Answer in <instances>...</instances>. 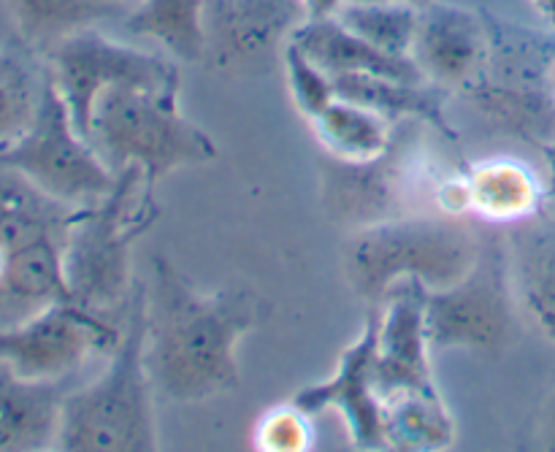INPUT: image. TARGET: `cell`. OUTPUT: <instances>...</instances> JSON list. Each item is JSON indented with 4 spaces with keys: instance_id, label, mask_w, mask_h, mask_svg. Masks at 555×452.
Wrapping results in <instances>:
<instances>
[{
    "instance_id": "6da1fadb",
    "label": "cell",
    "mask_w": 555,
    "mask_h": 452,
    "mask_svg": "<svg viewBox=\"0 0 555 452\" xmlns=\"http://www.w3.org/2000/svg\"><path fill=\"white\" fill-rule=\"evenodd\" d=\"M269 318L249 285L198 293L163 255L146 282V369L152 385L179 404H201L238 385L236 347Z\"/></svg>"
},
{
    "instance_id": "7a4b0ae2",
    "label": "cell",
    "mask_w": 555,
    "mask_h": 452,
    "mask_svg": "<svg viewBox=\"0 0 555 452\" xmlns=\"http://www.w3.org/2000/svg\"><path fill=\"white\" fill-rule=\"evenodd\" d=\"M146 282H135L122 339L92 385L70 390L63 404L57 448L65 452H155L152 377L146 369Z\"/></svg>"
},
{
    "instance_id": "3957f363",
    "label": "cell",
    "mask_w": 555,
    "mask_h": 452,
    "mask_svg": "<svg viewBox=\"0 0 555 452\" xmlns=\"http://www.w3.org/2000/svg\"><path fill=\"white\" fill-rule=\"evenodd\" d=\"M480 247L482 236L455 215L390 217L358 228L345 249V274L369 307H379L396 282L417 280L428 290L455 285Z\"/></svg>"
},
{
    "instance_id": "277c9868",
    "label": "cell",
    "mask_w": 555,
    "mask_h": 452,
    "mask_svg": "<svg viewBox=\"0 0 555 452\" xmlns=\"http://www.w3.org/2000/svg\"><path fill=\"white\" fill-rule=\"evenodd\" d=\"M87 141L114 173L139 166L150 190L168 171L217 157L209 133L179 112V87H108L92 108Z\"/></svg>"
},
{
    "instance_id": "5b68a950",
    "label": "cell",
    "mask_w": 555,
    "mask_h": 452,
    "mask_svg": "<svg viewBox=\"0 0 555 452\" xmlns=\"http://www.w3.org/2000/svg\"><path fill=\"white\" fill-rule=\"evenodd\" d=\"M139 184H144L141 168H122L112 193L85 206L65 236L63 271L70 301L112 320L128 312L135 290L130 249L152 225V211L146 209L150 195L144 201L133 198Z\"/></svg>"
},
{
    "instance_id": "8992f818",
    "label": "cell",
    "mask_w": 555,
    "mask_h": 452,
    "mask_svg": "<svg viewBox=\"0 0 555 452\" xmlns=\"http://www.w3.org/2000/svg\"><path fill=\"white\" fill-rule=\"evenodd\" d=\"M0 168L25 173L43 193L70 206L98 204L117 184V173L76 130L49 70L43 76L41 103L33 125L16 141L0 144Z\"/></svg>"
},
{
    "instance_id": "52a82bcc",
    "label": "cell",
    "mask_w": 555,
    "mask_h": 452,
    "mask_svg": "<svg viewBox=\"0 0 555 452\" xmlns=\"http://www.w3.org/2000/svg\"><path fill=\"white\" fill-rule=\"evenodd\" d=\"M509 255L499 238L482 236L480 255L464 280L426 287V328L431 350L499 352L515 336Z\"/></svg>"
},
{
    "instance_id": "ba28073f",
    "label": "cell",
    "mask_w": 555,
    "mask_h": 452,
    "mask_svg": "<svg viewBox=\"0 0 555 452\" xmlns=\"http://www.w3.org/2000/svg\"><path fill=\"white\" fill-rule=\"evenodd\" d=\"M43 57L76 130L85 139L90 135L95 101L108 87L144 85L160 87V90L179 87V74L168 60L128 47V43L112 41L95 27L63 38Z\"/></svg>"
},
{
    "instance_id": "9c48e42d",
    "label": "cell",
    "mask_w": 555,
    "mask_h": 452,
    "mask_svg": "<svg viewBox=\"0 0 555 452\" xmlns=\"http://www.w3.org/2000/svg\"><path fill=\"white\" fill-rule=\"evenodd\" d=\"M122 325L74 301L52 304L25 323L0 328V361L27 379H68L95 350H117Z\"/></svg>"
},
{
    "instance_id": "30bf717a",
    "label": "cell",
    "mask_w": 555,
    "mask_h": 452,
    "mask_svg": "<svg viewBox=\"0 0 555 452\" xmlns=\"http://www.w3.org/2000/svg\"><path fill=\"white\" fill-rule=\"evenodd\" d=\"M377 361L374 390L379 401L396 396H439L431 377V341L426 328V285L396 282L377 307Z\"/></svg>"
},
{
    "instance_id": "8fae6325",
    "label": "cell",
    "mask_w": 555,
    "mask_h": 452,
    "mask_svg": "<svg viewBox=\"0 0 555 452\" xmlns=\"http://www.w3.org/2000/svg\"><path fill=\"white\" fill-rule=\"evenodd\" d=\"M377 307L369 309L361 336L341 352L334 377L309 385L293 396L291 404L309 417L320 410H339L350 426L352 444L358 450H385V406L374 390V361H377Z\"/></svg>"
},
{
    "instance_id": "7c38bea8",
    "label": "cell",
    "mask_w": 555,
    "mask_h": 452,
    "mask_svg": "<svg viewBox=\"0 0 555 452\" xmlns=\"http://www.w3.org/2000/svg\"><path fill=\"white\" fill-rule=\"evenodd\" d=\"M307 16L298 0H211L206 14L209 52L220 68L263 70L285 52Z\"/></svg>"
},
{
    "instance_id": "4fadbf2b",
    "label": "cell",
    "mask_w": 555,
    "mask_h": 452,
    "mask_svg": "<svg viewBox=\"0 0 555 452\" xmlns=\"http://www.w3.org/2000/svg\"><path fill=\"white\" fill-rule=\"evenodd\" d=\"M412 60L442 90L472 85L488 60L486 25L475 11L431 0L421 9Z\"/></svg>"
},
{
    "instance_id": "5bb4252c",
    "label": "cell",
    "mask_w": 555,
    "mask_h": 452,
    "mask_svg": "<svg viewBox=\"0 0 555 452\" xmlns=\"http://www.w3.org/2000/svg\"><path fill=\"white\" fill-rule=\"evenodd\" d=\"M320 179H323V206L336 222L366 228L390 220L396 206V184H399L396 135L383 157L366 163L336 160L325 155L320 160Z\"/></svg>"
},
{
    "instance_id": "9a60e30c",
    "label": "cell",
    "mask_w": 555,
    "mask_h": 452,
    "mask_svg": "<svg viewBox=\"0 0 555 452\" xmlns=\"http://www.w3.org/2000/svg\"><path fill=\"white\" fill-rule=\"evenodd\" d=\"M65 379H27L0 361V452L57 448Z\"/></svg>"
},
{
    "instance_id": "2e32d148",
    "label": "cell",
    "mask_w": 555,
    "mask_h": 452,
    "mask_svg": "<svg viewBox=\"0 0 555 452\" xmlns=\"http://www.w3.org/2000/svg\"><path fill=\"white\" fill-rule=\"evenodd\" d=\"M63 247V238H41L5 253L0 274V328L25 323L52 304L70 301Z\"/></svg>"
},
{
    "instance_id": "e0dca14e",
    "label": "cell",
    "mask_w": 555,
    "mask_h": 452,
    "mask_svg": "<svg viewBox=\"0 0 555 452\" xmlns=\"http://www.w3.org/2000/svg\"><path fill=\"white\" fill-rule=\"evenodd\" d=\"M291 41L312 60L314 65L334 76L345 74H372V76H388V79H404V81H426L421 68L412 57H393V54L383 52V49L372 47L363 41L361 36L341 25L336 16L331 20H312L296 27Z\"/></svg>"
},
{
    "instance_id": "ac0fdd59",
    "label": "cell",
    "mask_w": 555,
    "mask_h": 452,
    "mask_svg": "<svg viewBox=\"0 0 555 452\" xmlns=\"http://www.w3.org/2000/svg\"><path fill=\"white\" fill-rule=\"evenodd\" d=\"M85 206H70L43 193L25 173L0 168V249L14 253L41 238L68 236Z\"/></svg>"
},
{
    "instance_id": "d6986e66",
    "label": "cell",
    "mask_w": 555,
    "mask_h": 452,
    "mask_svg": "<svg viewBox=\"0 0 555 452\" xmlns=\"http://www.w3.org/2000/svg\"><path fill=\"white\" fill-rule=\"evenodd\" d=\"M509 276L534 328L555 345V222H518L509 249Z\"/></svg>"
},
{
    "instance_id": "ffe728a7",
    "label": "cell",
    "mask_w": 555,
    "mask_h": 452,
    "mask_svg": "<svg viewBox=\"0 0 555 452\" xmlns=\"http://www.w3.org/2000/svg\"><path fill=\"white\" fill-rule=\"evenodd\" d=\"M469 211L488 222H518L540 215L542 184L526 163L496 157L477 163L464 177Z\"/></svg>"
},
{
    "instance_id": "44dd1931",
    "label": "cell",
    "mask_w": 555,
    "mask_h": 452,
    "mask_svg": "<svg viewBox=\"0 0 555 452\" xmlns=\"http://www.w3.org/2000/svg\"><path fill=\"white\" fill-rule=\"evenodd\" d=\"M336 98L366 106L383 114L390 122L396 119H421L434 125L444 135H453L444 119V92L431 81H404L372 74L334 76Z\"/></svg>"
},
{
    "instance_id": "7402d4cb",
    "label": "cell",
    "mask_w": 555,
    "mask_h": 452,
    "mask_svg": "<svg viewBox=\"0 0 555 452\" xmlns=\"http://www.w3.org/2000/svg\"><path fill=\"white\" fill-rule=\"evenodd\" d=\"M211 0H141L125 14V30L160 43L184 63H201L209 54L206 14Z\"/></svg>"
},
{
    "instance_id": "603a6c76",
    "label": "cell",
    "mask_w": 555,
    "mask_h": 452,
    "mask_svg": "<svg viewBox=\"0 0 555 452\" xmlns=\"http://www.w3.org/2000/svg\"><path fill=\"white\" fill-rule=\"evenodd\" d=\"M309 122L325 155L336 160L366 163L383 157L393 144V122L388 117L345 98H336Z\"/></svg>"
},
{
    "instance_id": "cb8c5ba5",
    "label": "cell",
    "mask_w": 555,
    "mask_h": 452,
    "mask_svg": "<svg viewBox=\"0 0 555 452\" xmlns=\"http://www.w3.org/2000/svg\"><path fill=\"white\" fill-rule=\"evenodd\" d=\"M3 3L25 47L41 54L74 33L125 14L98 0H3Z\"/></svg>"
},
{
    "instance_id": "d4e9b609",
    "label": "cell",
    "mask_w": 555,
    "mask_h": 452,
    "mask_svg": "<svg viewBox=\"0 0 555 452\" xmlns=\"http://www.w3.org/2000/svg\"><path fill=\"white\" fill-rule=\"evenodd\" d=\"M385 437L393 450H444L455 439V423L442 396L406 393L385 401Z\"/></svg>"
},
{
    "instance_id": "484cf974",
    "label": "cell",
    "mask_w": 555,
    "mask_h": 452,
    "mask_svg": "<svg viewBox=\"0 0 555 452\" xmlns=\"http://www.w3.org/2000/svg\"><path fill=\"white\" fill-rule=\"evenodd\" d=\"M336 20L372 47L383 49L393 57H412L417 25H421V9L404 3V0L345 3Z\"/></svg>"
},
{
    "instance_id": "4316f807",
    "label": "cell",
    "mask_w": 555,
    "mask_h": 452,
    "mask_svg": "<svg viewBox=\"0 0 555 452\" xmlns=\"http://www.w3.org/2000/svg\"><path fill=\"white\" fill-rule=\"evenodd\" d=\"M47 68L36 70L20 54L0 49V144L16 141L33 125Z\"/></svg>"
},
{
    "instance_id": "83f0119b",
    "label": "cell",
    "mask_w": 555,
    "mask_h": 452,
    "mask_svg": "<svg viewBox=\"0 0 555 452\" xmlns=\"http://www.w3.org/2000/svg\"><path fill=\"white\" fill-rule=\"evenodd\" d=\"M282 65H285L293 103L307 119L323 114L336 101L334 79L320 65H314L293 41H287L285 52H282Z\"/></svg>"
},
{
    "instance_id": "f1b7e54d",
    "label": "cell",
    "mask_w": 555,
    "mask_h": 452,
    "mask_svg": "<svg viewBox=\"0 0 555 452\" xmlns=\"http://www.w3.org/2000/svg\"><path fill=\"white\" fill-rule=\"evenodd\" d=\"M309 415L296 404L271 410L258 426V448L271 452H296L309 448Z\"/></svg>"
},
{
    "instance_id": "f546056e",
    "label": "cell",
    "mask_w": 555,
    "mask_h": 452,
    "mask_svg": "<svg viewBox=\"0 0 555 452\" xmlns=\"http://www.w3.org/2000/svg\"><path fill=\"white\" fill-rule=\"evenodd\" d=\"M298 3H301L307 22H312V20H331V16H336L347 0H298Z\"/></svg>"
},
{
    "instance_id": "4dcf8cb0",
    "label": "cell",
    "mask_w": 555,
    "mask_h": 452,
    "mask_svg": "<svg viewBox=\"0 0 555 452\" xmlns=\"http://www.w3.org/2000/svg\"><path fill=\"white\" fill-rule=\"evenodd\" d=\"M540 442L545 450L555 452V393L547 401L545 412H542V421H540Z\"/></svg>"
},
{
    "instance_id": "1f68e13d",
    "label": "cell",
    "mask_w": 555,
    "mask_h": 452,
    "mask_svg": "<svg viewBox=\"0 0 555 452\" xmlns=\"http://www.w3.org/2000/svg\"><path fill=\"white\" fill-rule=\"evenodd\" d=\"M551 85H553V90H555V63H553V68H551ZM545 157H547V166H551V179H553V188H555V144L547 146Z\"/></svg>"
},
{
    "instance_id": "d6a6232c",
    "label": "cell",
    "mask_w": 555,
    "mask_h": 452,
    "mask_svg": "<svg viewBox=\"0 0 555 452\" xmlns=\"http://www.w3.org/2000/svg\"><path fill=\"white\" fill-rule=\"evenodd\" d=\"M98 3L114 5V9H119V11H125V14H128V11L133 9V5H139L141 0H98Z\"/></svg>"
},
{
    "instance_id": "836d02e7",
    "label": "cell",
    "mask_w": 555,
    "mask_h": 452,
    "mask_svg": "<svg viewBox=\"0 0 555 452\" xmlns=\"http://www.w3.org/2000/svg\"><path fill=\"white\" fill-rule=\"evenodd\" d=\"M537 9H540L547 20L555 22V0H540V3H537Z\"/></svg>"
},
{
    "instance_id": "e575fe53",
    "label": "cell",
    "mask_w": 555,
    "mask_h": 452,
    "mask_svg": "<svg viewBox=\"0 0 555 452\" xmlns=\"http://www.w3.org/2000/svg\"><path fill=\"white\" fill-rule=\"evenodd\" d=\"M404 3L415 5V9H423V5H428V3H431V0H404Z\"/></svg>"
},
{
    "instance_id": "d590c367",
    "label": "cell",
    "mask_w": 555,
    "mask_h": 452,
    "mask_svg": "<svg viewBox=\"0 0 555 452\" xmlns=\"http://www.w3.org/2000/svg\"><path fill=\"white\" fill-rule=\"evenodd\" d=\"M347 3H383V0H347Z\"/></svg>"
},
{
    "instance_id": "8d00e7d4",
    "label": "cell",
    "mask_w": 555,
    "mask_h": 452,
    "mask_svg": "<svg viewBox=\"0 0 555 452\" xmlns=\"http://www.w3.org/2000/svg\"><path fill=\"white\" fill-rule=\"evenodd\" d=\"M534 3H540V0H534Z\"/></svg>"
}]
</instances>
